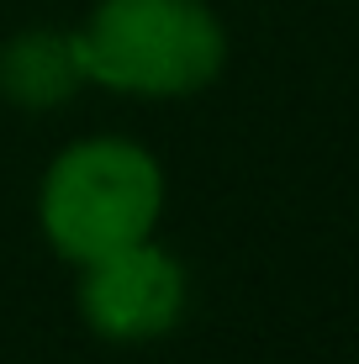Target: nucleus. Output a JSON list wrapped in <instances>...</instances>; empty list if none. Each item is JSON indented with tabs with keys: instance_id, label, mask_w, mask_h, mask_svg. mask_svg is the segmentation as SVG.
<instances>
[{
	"instance_id": "obj_1",
	"label": "nucleus",
	"mask_w": 359,
	"mask_h": 364,
	"mask_svg": "<svg viewBox=\"0 0 359 364\" xmlns=\"http://www.w3.org/2000/svg\"><path fill=\"white\" fill-rule=\"evenodd\" d=\"M169 200L164 164L154 148L117 132L74 137L43 169L37 185V228L48 248L74 269L159 237V217Z\"/></svg>"
},
{
	"instance_id": "obj_2",
	"label": "nucleus",
	"mask_w": 359,
	"mask_h": 364,
	"mask_svg": "<svg viewBox=\"0 0 359 364\" xmlns=\"http://www.w3.org/2000/svg\"><path fill=\"white\" fill-rule=\"evenodd\" d=\"M85 80L132 100H191L227 69L212 0H95L74 27Z\"/></svg>"
},
{
	"instance_id": "obj_3",
	"label": "nucleus",
	"mask_w": 359,
	"mask_h": 364,
	"mask_svg": "<svg viewBox=\"0 0 359 364\" xmlns=\"http://www.w3.org/2000/svg\"><path fill=\"white\" fill-rule=\"evenodd\" d=\"M74 311L106 343H159L175 333L191 306V274L159 237H143L132 248H117L106 259L74 269Z\"/></svg>"
},
{
	"instance_id": "obj_4",
	"label": "nucleus",
	"mask_w": 359,
	"mask_h": 364,
	"mask_svg": "<svg viewBox=\"0 0 359 364\" xmlns=\"http://www.w3.org/2000/svg\"><path fill=\"white\" fill-rule=\"evenodd\" d=\"M80 43L64 27H27L0 43V95L21 111H58L85 90Z\"/></svg>"
}]
</instances>
